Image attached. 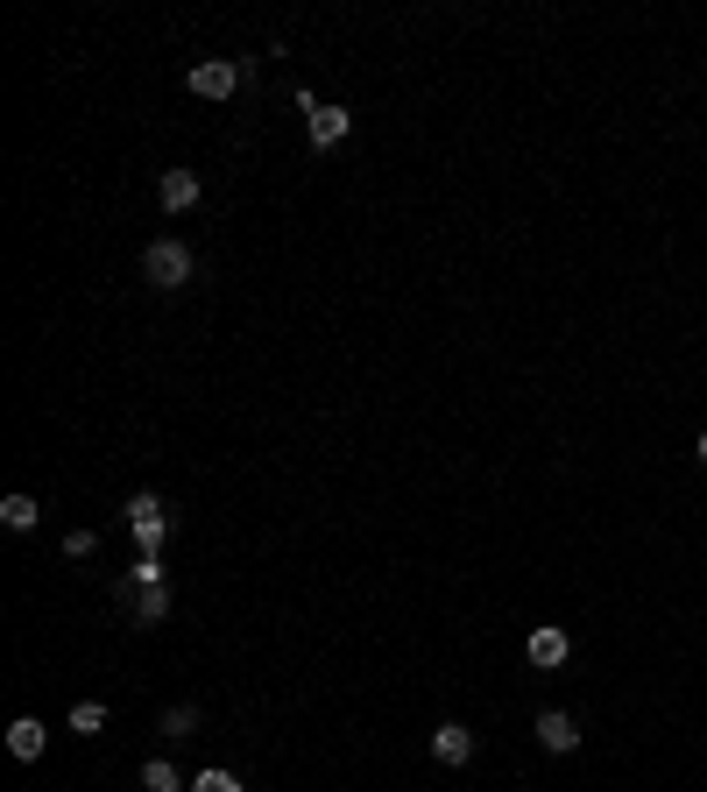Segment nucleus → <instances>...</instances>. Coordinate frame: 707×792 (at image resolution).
I'll list each match as a JSON object with an SVG mask.
<instances>
[{
	"mask_svg": "<svg viewBox=\"0 0 707 792\" xmlns=\"http://www.w3.org/2000/svg\"><path fill=\"white\" fill-rule=\"evenodd\" d=\"M191 269H199V262H191V248L170 241V234H163V241H149V256H142V276L156 283V291H185Z\"/></svg>",
	"mask_w": 707,
	"mask_h": 792,
	"instance_id": "f257e3e1",
	"label": "nucleus"
},
{
	"mask_svg": "<svg viewBox=\"0 0 707 792\" xmlns=\"http://www.w3.org/2000/svg\"><path fill=\"white\" fill-rule=\"evenodd\" d=\"M128 537L142 552H163V537H170V503L149 496V488H142V496H128Z\"/></svg>",
	"mask_w": 707,
	"mask_h": 792,
	"instance_id": "f03ea898",
	"label": "nucleus"
},
{
	"mask_svg": "<svg viewBox=\"0 0 707 792\" xmlns=\"http://www.w3.org/2000/svg\"><path fill=\"white\" fill-rule=\"evenodd\" d=\"M240 79H248V64H240V57H205V64H191V93H199V99H213V107H220V99H234L240 93Z\"/></svg>",
	"mask_w": 707,
	"mask_h": 792,
	"instance_id": "7ed1b4c3",
	"label": "nucleus"
},
{
	"mask_svg": "<svg viewBox=\"0 0 707 792\" xmlns=\"http://www.w3.org/2000/svg\"><path fill=\"white\" fill-rule=\"evenodd\" d=\"M523 659H531L538 672H559L566 659H574V637H566L559 623H538V630L523 637Z\"/></svg>",
	"mask_w": 707,
	"mask_h": 792,
	"instance_id": "20e7f679",
	"label": "nucleus"
},
{
	"mask_svg": "<svg viewBox=\"0 0 707 792\" xmlns=\"http://www.w3.org/2000/svg\"><path fill=\"white\" fill-rule=\"evenodd\" d=\"M347 128H354V114H347V107H319V99L305 93V134H311V149L347 142Z\"/></svg>",
	"mask_w": 707,
	"mask_h": 792,
	"instance_id": "39448f33",
	"label": "nucleus"
},
{
	"mask_svg": "<svg viewBox=\"0 0 707 792\" xmlns=\"http://www.w3.org/2000/svg\"><path fill=\"white\" fill-rule=\"evenodd\" d=\"M156 205L163 213H191V205H199V170H163L156 177Z\"/></svg>",
	"mask_w": 707,
	"mask_h": 792,
	"instance_id": "423d86ee",
	"label": "nucleus"
},
{
	"mask_svg": "<svg viewBox=\"0 0 707 792\" xmlns=\"http://www.w3.org/2000/svg\"><path fill=\"white\" fill-rule=\"evenodd\" d=\"M538 743H545L552 757L580 750V722H574V714H566V708H545V714H538Z\"/></svg>",
	"mask_w": 707,
	"mask_h": 792,
	"instance_id": "0eeeda50",
	"label": "nucleus"
},
{
	"mask_svg": "<svg viewBox=\"0 0 707 792\" xmlns=\"http://www.w3.org/2000/svg\"><path fill=\"white\" fill-rule=\"evenodd\" d=\"M432 757H439V765H468L474 757V729L468 722H439L432 729Z\"/></svg>",
	"mask_w": 707,
	"mask_h": 792,
	"instance_id": "6e6552de",
	"label": "nucleus"
},
{
	"mask_svg": "<svg viewBox=\"0 0 707 792\" xmlns=\"http://www.w3.org/2000/svg\"><path fill=\"white\" fill-rule=\"evenodd\" d=\"M8 757H14V765H36V757H43V722H36V714H14V722H8Z\"/></svg>",
	"mask_w": 707,
	"mask_h": 792,
	"instance_id": "1a4fd4ad",
	"label": "nucleus"
},
{
	"mask_svg": "<svg viewBox=\"0 0 707 792\" xmlns=\"http://www.w3.org/2000/svg\"><path fill=\"white\" fill-rule=\"evenodd\" d=\"M134 623H142V630L170 623V588H142V594H134Z\"/></svg>",
	"mask_w": 707,
	"mask_h": 792,
	"instance_id": "9d476101",
	"label": "nucleus"
},
{
	"mask_svg": "<svg viewBox=\"0 0 707 792\" xmlns=\"http://www.w3.org/2000/svg\"><path fill=\"white\" fill-rule=\"evenodd\" d=\"M36 517H43L36 496H8V503H0V524H8V531H36Z\"/></svg>",
	"mask_w": 707,
	"mask_h": 792,
	"instance_id": "9b49d317",
	"label": "nucleus"
},
{
	"mask_svg": "<svg viewBox=\"0 0 707 792\" xmlns=\"http://www.w3.org/2000/svg\"><path fill=\"white\" fill-rule=\"evenodd\" d=\"M142 792H185V779H177L170 757H149V765H142Z\"/></svg>",
	"mask_w": 707,
	"mask_h": 792,
	"instance_id": "f8f14e48",
	"label": "nucleus"
},
{
	"mask_svg": "<svg viewBox=\"0 0 707 792\" xmlns=\"http://www.w3.org/2000/svg\"><path fill=\"white\" fill-rule=\"evenodd\" d=\"M71 729H79V736H99V729H107V700H79V708H71Z\"/></svg>",
	"mask_w": 707,
	"mask_h": 792,
	"instance_id": "ddd939ff",
	"label": "nucleus"
},
{
	"mask_svg": "<svg viewBox=\"0 0 707 792\" xmlns=\"http://www.w3.org/2000/svg\"><path fill=\"white\" fill-rule=\"evenodd\" d=\"M128 580H134V588H163V559H156V552H142V559L128 566Z\"/></svg>",
	"mask_w": 707,
	"mask_h": 792,
	"instance_id": "4468645a",
	"label": "nucleus"
},
{
	"mask_svg": "<svg viewBox=\"0 0 707 792\" xmlns=\"http://www.w3.org/2000/svg\"><path fill=\"white\" fill-rule=\"evenodd\" d=\"M191 729H199V708H191V700H185V708H170V714H163V736H191Z\"/></svg>",
	"mask_w": 707,
	"mask_h": 792,
	"instance_id": "2eb2a0df",
	"label": "nucleus"
},
{
	"mask_svg": "<svg viewBox=\"0 0 707 792\" xmlns=\"http://www.w3.org/2000/svg\"><path fill=\"white\" fill-rule=\"evenodd\" d=\"M191 792H248L234 779V771H199V779H191Z\"/></svg>",
	"mask_w": 707,
	"mask_h": 792,
	"instance_id": "dca6fc26",
	"label": "nucleus"
},
{
	"mask_svg": "<svg viewBox=\"0 0 707 792\" xmlns=\"http://www.w3.org/2000/svg\"><path fill=\"white\" fill-rule=\"evenodd\" d=\"M694 453H700V468H707V432H700V446H694Z\"/></svg>",
	"mask_w": 707,
	"mask_h": 792,
	"instance_id": "f3484780",
	"label": "nucleus"
}]
</instances>
